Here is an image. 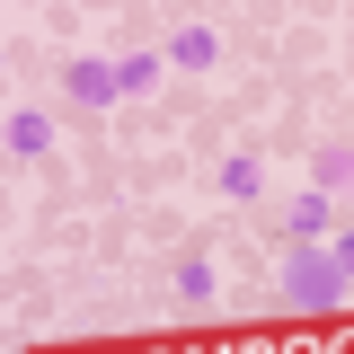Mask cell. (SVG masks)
<instances>
[{"mask_svg": "<svg viewBox=\"0 0 354 354\" xmlns=\"http://www.w3.org/2000/svg\"><path fill=\"white\" fill-rule=\"evenodd\" d=\"M283 292H292V310L328 319V310L346 301V274H337V257H328V248H292V257H283Z\"/></svg>", "mask_w": 354, "mask_h": 354, "instance_id": "1", "label": "cell"}, {"mask_svg": "<svg viewBox=\"0 0 354 354\" xmlns=\"http://www.w3.org/2000/svg\"><path fill=\"white\" fill-rule=\"evenodd\" d=\"M160 62H169V71H213V62H221V36L186 18V27H169V44H160Z\"/></svg>", "mask_w": 354, "mask_h": 354, "instance_id": "4", "label": "cell"}, {"mask_svg": "<svg viewBox=\"0 0 354 354\" xmlns=\"http://www.w3.org/2000/svg\"><path fill=\"white\" fill-rule=\"evenodd\" d=\"M328 257H337V274L354 283V221H337V239H328Z\"/></svg>", "mask_w": 354, "mask_h": 354, "instance_id": "10", "label": "cell"}, {"mask_svg": "<svg viewBox=\"0 0 354 354\" xmlns=\"http://www.w3.org/2000/svg\"><path fill=\"white\" fill-rule=\"evenodd\" d=\"M160 71H169V62H160L151 44H142V53H115V88H124V97H142V88H160Z\"/></svg>", "mask_w": 354, "mask_h": 354, "instance_id": "8", "label": "cell"}, {"mask_svg": "<svg viewBox=\"0 0 354 354\" xmlns=\"http://www.w3.org/2000/svg\"><path fill=\"white\" fill-rule=\"evenodd\" d=\"M169 283H177V310H213V292H221V274H213L204 248H186V257L169 266Z\"/></svg>", "mask_w": 354, "mask_h": 354, "instance_id": "5", "label": "cell"}, {"mask_svg": "<svg viewBox=\"0 0 354 354\" xmlns=\"http://www.w3.org/2000/svg\"><path fill=\"white\" fill-rule=\"evenodd\" d=\"M283 230H292V248H328L337 239V195H292V213H283Z\"/></svg>", "mask_w": 354, "mask_h": 354, "instance_id": "2", "label": "cell"}, {"mask_svg": "<svg viewBox=\"0 0 354 354\" xmlns=\"http://www.w3.org/2000/svg\"><path fill=\"white\" fill-rule=\"evenodd\" d=\"M62 88H71V106H115L124 88H115V62L106 53H80L71 71H62Z\"/></svg>", "mask_w": 354, "mask_h": 354, "instance_id": "3", "label": "cell"}, {"mask_svg": "<svg viewBox=\"0 0 354 354\" xmlns=\"http://www.w3.org/2000/svg\"><path fill=\"white\" fill-rule=\"evenodd\" d=\"M9 151H18V160H44V151H53V115H44V106H18V115H9Z\"/></svg>", "mask_w": 354, "mask_h": 354, "instance_id": "7", "label": "cell"}, {"mask_svg": "<svg viewBox=\"0 0 354 354\" xmlns=\"http://www.w3.org/2000/svg\"><path fill=\"white\" fill-rule=\"evenodd\" d=\"M310 177H319V195H346L354 186V142H328V151L310 160Z\"/></svg>", "mask_w": 354, "mask_h": 354, "instance_id": "9", "label": "cell"}, {"mask_svg": "<svg viewBox=\"0 0 354 354\" xmlns=\"http://www.w3.org/2000/svg\"><path fill=\"white\" fill-rule=\"evenodd\" d=\"M213 186L230 195V204H257V195H266V160H257V151H230V160L213 169Z\"/></svg>", "mask_w": 354, "mask_h": 354, "instance_id": "6", "label": "cell"}]
</instances>
